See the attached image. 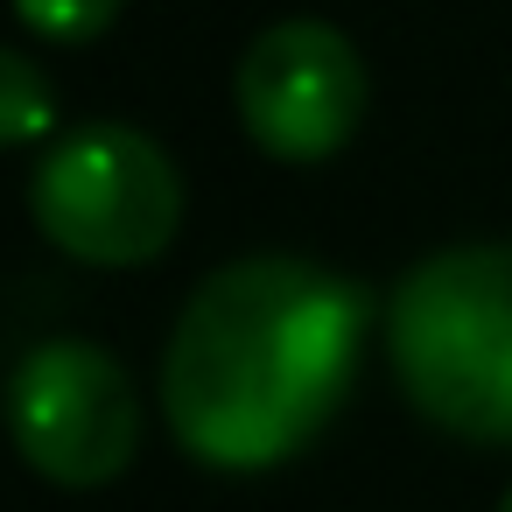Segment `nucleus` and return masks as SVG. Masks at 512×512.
Returning a JSON list of instances; mask_svg holds the SVG:
<instances>
[{
	"instance_id": "1",
	"label": "nucleus",
	"mask_w": 512,
	"mask_h": 512,
	"mask_svg": "<svg viewBox=\"0 0 512 512\" xmlns=\"http://www.w3.org/2000/svg\"><path fill=\"white\" fill-rule=\"evenodd\" d=\"M365 330V288L323 260L246 253L211 267L162 344L169 435L232 477L302 456L344 407Z\"/></svg>"
},
{
	"instance_id": "2",
	"label": "nucleus",
	"mask_w": 512,
	"mask_h": 512,
	"mask_svg": "<svg viewBox=\"0 0 512 512\" xmlns=\"http://www.w3.org/2000/svg\"><path fill=\"white\" fill-rule=\"evenodd\" d=\"M386 358L428 428L470 449H512V246L414 260L386 302Z\"/></svg>"
},
{
	"instance_id": "3",
	"label": "nucleus",
	"mask_w": 512,
	"mask_h": 512,
	"mask_svg": "<svg viewBox=\"0 0 512 512\" xmlns=\"http://www.w3.org/2000/svg\"><path fill=\"white\" fill-rule=\"evenodd\" d=\"M29 218L78 267H148L183 232V169L141 127L99 120L43 148Z\"/></svg>"
},
{
	"instance_id": "4",
	"label": "nucleus",
	"mask_w": 512,
	"mask_h": 512,
	"mask_svg": "<svg viewBox=\"0 0 512 512\" xmlns=\"http://www.w3.org/2000/svg\"><path fill=\"white\" fill-rule=\"evenodd\" d=\"M8 435L36 477L99 491L141 449V393L106 344L43 337L8 372Z\"/></svg>"
},
{
	"instance_id": "5",
	"label": "nucleus",
	"mask_w": 512,
	"mask_h": 512,
	"mask_svg": "<svg viewBox=\"0 0 512 512\" xmlns=\"http://www.w3.org/2000/svg\"><path fill=\"white\" fill-rule=\"evenodd\" d=\"M232 106H239L246 141L267 162L316 169L358 134V120L372 106V78H365L358 43L337 22L288 15L246 43V57L232 71Z\"/></svg>"
},
{
	"instance_id": "6",
	"label": "nucleus",
	"mask_w": 512,
	"mask_h": 512,
	"mask_svg": "<svg viewBox=\"0 0 512 512\" xmlns=\"http://www.w3.org/2000/svg\"><path fill=\"white\" fill-rule=\"evenodd\" d=\"M50 127H57V85L36 71L29 50H8L0 57V141L36 148Z\"/></svg>"
},
{
	"instance_id": "7",
	"label": "nucleus",
	"mask_w": 512,
	"mask_h": 512,
	"mask_svg": "<svg viewBox=\"0 0 512 512\" xmlns=\"http://www.w3.org/2000/svg\"><path fill=\"white\" fill-rule=\"evenodd\" d=\"M15 22H22L36 43L85 50V43H99V36L120 22V0H15Z\"/></svg>"
},
{
	"instance_id": "8",
	"label": "nucleus",
	"mask_w": 512,
	"mask_h": 512,
	"mask_svg": "<svg viewBox=\"0 0 512 512\" xmlns=\"http://www.w3.org/2000/svg\"><path fill=\"white\" fill-rule=\"evenodd\" d=\"M498 512H512V484H505V498H498Z\"/></svg>"
}]
</instances>
